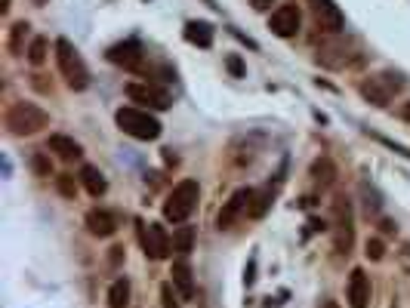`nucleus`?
Here are the masks:
<instances>
[{"label": "nucleus", "instance_id": "nucleus-16", "mask_svg": "<svg viewBox=\"0 0 410 308\" xmlns=\"http://www.w3.org/2000/svg\"><path fill=\"white\" fill-rule=\"evenodd\" d=\"M47 145H50V152H52V154H59V157H62V161H77V157L84 154L80 142H74L71 136H62V133H52Z\"/></svg>", "mask_w": 410, "mask_h": 308}, {"label": "nucleus", "instance_id": "nucleus-8", "mask_svg": "<svg viewBox=\"0 0 410 308\" xmlns=\"http://www.w3.org/2000/svg\"><path fill=\"white\" fill-rule=\"evenodd\" d=\"M127 96L136 105H148V108H157V111H167L173 105L170 99V93L167 90H160V86L155 84H148V81H133L127 84Z\"/></svg>", "mask_w": 410, "mask_h": 308}, {"label": "nucleus", "instance_id": "nucleus-15", "mask_svg": "<svg viewBox=\"0 0 410 308\" xmlns=\"http://www.w3.org/2000/svg\"><path fill=\"white\" fill-rule=\"evenodd\" d=\"M170 278H173V287L179 290V296H182V299H192V296H194V278H192V266H189V262H185V259L173 262Z\"/></svg>", "mask_w": 410, "mask_h": 308}, {"label": "nucleus", "instance_id": "nucleus-25", "mask_svg": "<svg viewBox=\"0 0 410 308\" xmlns=\"http://www.w3.org/2000/svg\"><path fill=\"white\" fill-rule=\"evenodd\" d=\"M56 185H59V191H62V195H65V198H74L77 195V182H74V176H59V179H56Z\"/></svg>", "mask_w": 410, "mask_h": 308}, {"label": "nucleus", "instance_id": "nucleus-2", "mask_svg": "<svg viewBox=\"0 0 410 308\" xmlns=\"http://www.w3.org/2000/svg\"><path fill=\"white\" fill-rule=\"evenodd\" d=\"M198 198H201V185L194 179H182L176 188L170 191V198H167L164 204V219L173 225H182L185 219L194 213V207H198Z\"/></svg>", "mask_w": 410, "mask_h": 308}, {"label": "nucleus", "instance_id": "nucleus-29", "mask_svg": "<svg viewBox=\"0 0 410 308\" xmlns=\"http://www.w3.org/2000/svg\"><path fill=\"white\" fill-rule=\"evenodd\" d=\"M34 170H38V173H43V176H47V173H50V164H47V161H43V157L38 154V157H34Z\"/></svg>", "mask_w": 410, "mask_h": 308}, {"label": "nucleus", "instance_id": "nucleus-23", "mask_svg": "<svg viewBox=\"0 0 410 308\" xmlns=\"http://www.w3.org/2000/svg\"><path fill=\"white\" fill-rule=\"evenodd\" d=\"M269 204H272V195H269V191H262V195H253V204H250V216H253V219L265 216V210H269Z\"/></svg>", "mask_w": 410, "mask_h": 308}, {"label": "nucleus", "instance_id": "nucleus-7", "mask_svg": "<svg viewBox=\"0 0 410 308\" xmlns=\"http://www.w3.org/2000/svg\"><path fill=\"white\" fill-rule=\"evenodd\" d=\"M309 10H311V19L321 31L327 34H340L345 28V19H343V10L333 4V0H306Z\"/></svg>", "mask_w": 410, "mask_h": 308}, {"label": "nucleus", "instance_id": "nucleus-18", "mask_svg": "<svg viewBox=\"0 0 410 308\" xmlns=\"http://www.w3.org/2000/svg\"><path fill=\"white\" fill-rule=\"evenodd\" d=\"M80 182H84V188L90 191L93 198H99V195H105V188H109V182H105V176L96 170V166H84L80 170Z\"/></svg>", "mask_w": 410, "mask_h": 308}, {"label": "nucleus", "instance_id": "nucleus-20", "mask_svg": "<svg viewBox=\"0 0 410 308\" xmlns=\"http://www.w3.org/2000/svg\"><path fill=\"white\" fill-rule=\"evenodd\" d=\"M130 305V280L118 278L109 290V308H127Z\"/></svg>", "mask_w": 410, "mask_h": 308}, {"label": "nucleus", "instance_id": "nucleus-10", "mask_svg": "<svg viewBox=\"0 0 410 308\" xmlns=\"http://www.w3.org/2000/svg\"><path fill=\"white\" fill-rule=\"evenodd\" d=\"M250 204H253V191H250V188H238L235 195L228 198V204L219 210L216 225H219V228H231V225L238 222V216L244 213V210L250 213Z\"/></svg>", "mask_w": 410, "mask_h": 308}, {"label": "nucleus", "instance_id": "nucleus-3", "mask_svg": "<svg viewBox=\"0 0 410 308\" xmlns=\"http://www.w3.org/2000/svg\"><path fill=\"white\" fill-rule=\"evenodd\" d=\"M56 62H59V72L65 77V84L71 90H87L90 86V72H87L84 59H80V52L71 47L68 38H59L56 40Z\"/></svg>", "mask_w": 410, "mask_h": 308}, {"label": "nucleus", "instance_id": "nucleus-19", "mask_svg": "<svg viewBox=\"0 0 410 308\" xmlns=\"http://www.w3.org/2000/svg\"><path fill=\"white\" fill-rule=\"evenodd\" d=\"M311 179H315V185H321V188H327V185L336 179V166L331 157H318V161L311 164Z\"/></svg>", "mask_w": 410, "mask_h": 308}, {"label": "nucleus", "instance_id": "nucleus-13", "mask_svg": "<svg viewBox=\"0 0 410 308\" xmlns=\"http://www.w3.org/2000/svg\"><path fill=\"white\" fill-rule=\"evenodd\" d=\"M109 59L114 62V65L136 72V68H142V47H139V43H133V40L118 43V47H111V50H109Z\"/></svg>", "mask_w": 410, "mask_h": 308}, {"label": "nucleus", "instance_id": "nucleus-27", "mask_svg": "<svg viewBox=\"0 0 410 308\" xmlns=\"http://www.w3.org/2000/svg\"><path fill=\"white\" fill-rule=\"evenodd\" d=\"M160 302H164V308H179V299L173 296V284L160 287Z\"/></svg>", "mask_w": 410, "mask_h": 308}, {"label": "nucleus", "instance_id": "nucleus-24", "mask_svg": "<svg viewBox=\"0 0 410 308\" xmlns=\"http://www.w3.org/2000/svg\"><path fill=\"white\" fill-rule=\"evenodd\" d=\"M25 31H28V22H16V25H13V34H10V50H13V52H22Z\"/></svg>", "mask_w": 410, "mask_h": 308}, {"label": "nucleus", "instance_id": "nucleus-6", "mask_svg": "<svg viewBox=\"0 0 410 308\" xmlns=\"http://www.w3.org/2000/svg\"><path fill=\"white\" fill-rule=\"evenodd\" d=\"M352 244H355L352 207L345 198H336V204H333V246H336V253H349Z\"/></svg>", "mask_w": 410, "mask_h": 308}, {"label": "nucleus", "instance_id": "nucleus-1", "mask_svg": "<svg viewBox=\"0 0 410 308\" xmlns=\"http://www.w3.org/2000/svg\"><path fill=\"white\" fill-rule=\"evenodd\" d=\"M4 123H6V130H10L13 136H34V133H40V130L50 123V114L43 111L40 105L16 102V105H10Z\"/></svg>", "mask_w": 410, "mask_h": 308}, {"label": "nucleus", "instance_id": "nucleus-32", "mask_svg": "<svg viewBox=\"0 0 410 308\" xmlns=\"http://www.w3.org/2000/svg\"><path fill=\"white\" fill-rule=\"evenodd\" d=\"M0 13H10V0H0Z\"/></svg>", "mask_w": 410, "mask_h": 308}, {"label": "nucleus", "instance_id": "nucleus-33", "mask_svg": "<svg viewBox=\"0 0 410 308\" xmlns=\"http://www.w3.org/2000/svg\"><path fill=\"white\" fill-rule=\"evenodd\" d=\"M324 308H336V305L333 302H324Z\"/></svg>", "mask_w": 410, "mask_h": 308}, {"label": "nucleus", "instance_id": "nucleus-14", "mask_svg": "<svg viewBox=\"0 0 410 308\" xmlns=\"http://www.w3.org/2000/svg\"><path fill=\"white\" fill-rule=\"evenodd\" d=\"M87 228H90L96 237H111L118 232V219H114L109 210H90V213H87Z\"/></svg>", "mask_w": 410, "mask_h": 308}, {"label": "nucleus", "instance_id": "nucleus-26", "mask_svg": "<svg viewBox=\"0 0 410 308\" xmlns=\"http://www.w3.org/2000/svg\"><path fill=\"white\" fill-rule=\"evenodd\" d=\"M364 250H367V256H370L373 262H377V259H382V256H386V244H382V241H379V237H370V241H367V246H364Z\"/></svg>", "mask_w": 410, "mask_h": 308}, {"label": "nucleus", "instance_id": "nucleus-5", "mask_svg": "<svg viewBox=\"0 0 410 308\" xmlns=\"http://www.w3.org/2000/svg\"><path fill=\"white\" fill-rule=\"evenodd\" d=\"M401 86H404V81L398 74H373L367 81H361V96L370 105H389L401 93Z\"/></svg>", "mask_w": 410, "mask_h": 308}, {"label": "nucleus", "instance_id": "nucleus-28", "mask_svg": "<svg viewBox=\"0 0 410 308\" xmlns=\"http://www.w3.org/2000/svg\"><path fill=\"white\" fill-rule=\"evenodd\" d=\"M226 65H228V72H231V74H238V77H240V74H244V65H240V59H235V56H228V62H226Z\"/></svg>", "mask_w": 410, "mask_h": 308}, {"label": "nucleus", "instance_id": "nucleus-22", "mask_svg": "<svg viewBox=\"0 0 410 308\" xmlns=\"http://www.w3.org/2000/svg\"><path fill=\"white\" fill-rule=\"evenodd\" d=\"M25 56H28L31 65H43V62H47V40H43V38H34Z\"/></svg>", "mask_w": 410, "mask_h": 308}, {"label": "nucleus", "instance_id": "nucleus-4", "mask_svg": "<svg viewBox=\"0 0 410 308\" xmlns=\"http://www.w3.org/2000/svg\"><path fill=\"white\" fill-rule=\"evenodd\" d=\"M114 120H118V127L127 136L142 139V142H151V139L160 136V120L155 118V114L142 111V108H121L118 114H114Z\"/></svg>", "mask_w": 410, "mask_h": 308}, {"label": "nucleus", "instance_id": "nucleus-9", "mask_svg": "<svg viewBox=\"0 0 410 308\" xmlns=\"http://www.w3.org/2000/svg\"><path fill=\"white\" fill-rule=\"evenodd\" d=\"M139 241H142V250H145L148 259H167V253H170V237H167L164 225L157 222H139Z\"/></svg>", "mask_w": 410, "mask_h": 308}, {"label": "nucleus", "instance_id": "nucleus-12", "mask_svg": "<svg viewBox=\"0 0 410 308\" xmlns=\"http://www.w3.org/2000/svg\"><path fill=\"white\" fill-rule=\"evenodd\" d=\"M349 305L352 308L370 305V278L364 275V268H352L349 275Z\"/></svg>", "mask_w": 410, "mask_h": 308}, {"label": "nucleus", "instance_id": "nucleus-17", "mask_svg": "<svg viewBox=\"0 0 410 308\" xmlns=\"http://www.w3.org/2000/svg\"><path fill=\"white\" fill-rule=\"evenodd\" d=\"M185 40L194 43V47L207 50L210 43H213V28H210L207 22H189V25H185Z\"/></svg>", "mask_w": 410, "mask_h": 308}, {"label": "nucleus", "instance_id": "nucleus-11", "mask_svg": "<svg viewBox=\"0 0 410 308\" xmlns=\"http://www.w3.org/2000/svg\"><path fill=\"white\" fill-rule=\"evenodd\" d=\"M299 22H302V13L297 4H284L278 10L272 13V31L278 34V38H293V34L299 31Z\"/></svg>", "mask_w": 410, "mask_h": 308}, {"label": "nucleus", "instance_id": "nucleus-21", "mask_svg": "<svg viewBox=\"0 0 410 308\" xmlns=\"http://www.w3.org/2000/svg\"><path fill=\"white\" fill-rule=\"evenodd\" d=\"M192 246H194V228H189V225L182 222V225L173 232V250L185 256V253H192Z\"/></svg>", "mask_w": 410, "mask_h": 308}, {"label": "nucleus", "instance_id": "nucleus-30", "mask_svg": "<svg viewBox=\"0 0 410 308\" xmlns=\"http://www.w3.org/2000/svg\"><path fill=\"white\" fill-rule=\"evenodd\" d=\"M269 4H272V0H253L256 10H269Z\"/></svg>", "mask_w": 410, "mask_h": 308}, {"label": "nucleus", "instance_id": "nucleus-31", "mask_svg": "<svg viewBox=\"0 0 410 308\" xmlns=\"http://www.w3.org/2000/svg\"><path fill=\"white\" fill-rule=\"evenodd\" d=\"M401 118H404V120H410V102L404 105V108H401Z\"/></svg>", "mask_w": 410, "mask_h": 308}]
</instances>
